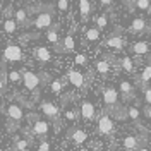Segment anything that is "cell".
<instances>
[{
    "label": "cell",
    "instance_id": "836d02e7",
    "mask_svg": "<svg viewBox=\"0 0 151 151\" xmlns=\"http://www.w3.org/2000/svg\"><path fill=\"white\" fill-rule=\"evenodd\" d=\"M57 9H58V12H67L69 10V0H58Z\"/></svg>",
    "mask_w": 151,
    "mask_h": 151
},
{
    "label": "cell",
    "instance_id": "52a82bcc",
    "mask_svg": "<svg viewBox=\"0 0 151 151\" xmlns=\"http://www.w3.org/2000/svg\"><path fill=\"white\" fill-rule=\"evenodd\" d=\"M5 115H7V119H9V122H14L16 125L24 120V110H22V106L17 103H10L7 108H5Z\"/></svg>",
    "mask_w": 151,
    "mask_h": 151
},
{
    "label": "cell",
    "instance_id": "5bb4252c",
    "mask_svg": "<svg viewBox=\"0 0 151 151\" xmlns=\"http://www.w3.org/2000/svg\"><path fill=\"white\" fill-rule=\"evenodd\" d=\"M119 89H120V94H122V98L125 100V101H129V100L134 98V86H132L127 79H120Z\"/></svg>",
    "mask_w": 151,
    "mask_h": 151
},
{
    "label": "cell",
    "instance_id": "8fae6325",
    "mask_svg": "<svg viewBox=\"0 0 151 151\" xmlns=\"http://www.w3.org/2000/svg\"><path fill=\"white\" fill-rule=\"evenodd\" d=\"M106 47L113 48V50H122L124 47H125V40L122 38V35L120 33H112L110 36L106 38Z\"/></svg>",
    "mask_w": 151,
    "mask_h": 151
},
{
    "label": "cell",
    "instance_id": "e575fe53",
    "mask_svg": "<svg viewBox=\"0 0 151 151\" xmlns=\"http://www.w3.org/2000/svg\"><path fill=\"white\" fill-rule=\"evenodd\" d=\"M76 64H77V65H86V64H88V57L83 55V53H77V55H76Z\"/></svg>",
    "mask_w": 151,
    "mask_h": 151
},
{
    "label": "cell",
    "instance_id": "603a6c76",
    "mask_svg": "<svg viewBox=\"0 0 151 151\" xmlns=\"http://www.w3.org/2000/svg\"><path fill=\"white\" fill-rule=\"evenodd\" d=\"M131 50L136 55H146V53L150 52V45H148L146 41H137V43H134L131 47Z\"/></svg>",
    "mask_w": 151,
    "mask_h": 151
},
{
    "label": "cell",
    "instance_id": "8d00e7d4",
    "mask_svg": "<svg viewBox=\"0 0 151 151\" xmlns=\"http://www.w3.org/2000/svg\"><path fill=\"white\" fill-rule=\"evenodd\" d=\"M38 151H50V142H48L47 139H45V141H40Z\"/></svg>",
    "mask_w": 151,
    "mask_h": 151
},
{
    "label": "cell",
    "instance_id": "1f68e13d",
    "mask_svg": "<svg viewBox=\"0 0 151 151\" xmlns=\"http://www.w3.org/2000/svg\"><path fill=\"white\" fill-rule=\"evenodd\" d=\"M50 89H52V93H53V94H60V93H62V89H64V83H62V81H58V79H55V81H52Z\"/></svg>",
    "mask_w": 151,
    "mask_h": 151
},
{
    "label": "cell",
    "instance_id": "74e56055",
    "mask_svg": "<svg viewBox=\"0 0 151 151\" xmlns=\"http://www.w3.org/2000/svg\"><path fill=\"white\" fill-rule=\"evenodd\" d=\"M98 2H100V5H101V7H105V9H108V7L113 4V0H98Z\"/></svg>",
    "mask_w": 151,
    "mask_h": 151
},
{
    "label": "cell",
    "instance_id": "b9f144b4",
    "mask_svg": "<svg viewBox=\"0 0 151 151\" xmlns=\"http://www.w3.org/2000/svg\"><path fill=\"white\" fill-rule=\"evenodd\" d=\"M10 2H19V0H10Z\"/></svg>",
    "mask_w": 151,
    "mask_h": 151
},
{
    "label": "cell",
    "instance_id": "484cf974",
    "mask_svg": "<svg viewBox=\"0 0 151 151\" xmlns=\"http://www.w3.org/2000/svg\"><path fill=\"white\" fill-rule=\"evenodd\" d=\"M60 45H62V53H65V52H72V50L76 48L74 38L70 36V35H67V36L60 41Z\"/></svg>",
    "mask_w": 151,
    "mask_h": 151
},
{
    "label": "cell",
    "instance_id": "ee69618b",
    "mask_svg": "<svg viewBox=\"0 0 151 151\" xmlns=\"http://www.w3.org/2000/svg\"><path fill=\"white\" fill-rule=\"evenodd\" d=\"M0 142H2V136H0Z\"/></svg>",
    "mask_w": 151,
    "mask_h": 151
},
{
    "label": "cell",
    "instance_id": "ab89813d",
    "mask_svg": "<svg viewBox=\"0 0 151 151\" xmlns=\"http://www.w3.org/2000/svg\"><path fill=\"white\" fill-rule=\"evenodd\" d=\"M4 89H5V83L0 79V94H4Z\"/></svg>",
    "mask_w": 151,
    "mask_h": 151
},
{
    "label": "cell",
    "instance_id": "d590c367",
    "mask_svg": "<svg viewBox=\"0 0 151 151\" xmlns=\"http://www.w3.org/2000/svg\"><path fill=\"white\" fill-rule=\"evenodd\" d=\"M144 103L151 106V86H146V89H144Z\"/></svg>",
    "mask_w": 151,
    "mask_h": 151
},
{
    "label": "cell",
    "instance_id": "ffe728a7",
    "mask_svg": "<svg viewBox=\"0 0 151 151\" xmlns=\"http://www.w3.org/2000/svg\"><path fill=\"white\" fill-rule=\"evenodd\" d=\"M2 29H4V33H7V35H16L19 29V24L14 21V17H7L2 21Z\"/></svg>",
    "mask_w": 151,
    "mask_h": 151
},
{
    "label": "cell",
    "instance_id": "f6af8a7d",
    "mask_svg": "<svg viewBox=\"0 0 151 151\" xmlns=\"http://www.w3.org/2000/svg\"><path fill=\"white\" fill-rule=\"evenodd\" d=\"M124 2H127V0H124Z\"/></svg>",
    "mask_w": 151,
    "mask_h": 151
},
{
    "label": "cell",
    "instance_id": "5b68a950",
    "mask_svg": "<svg viewBox=\"0 0 151 151\" xmlns=\"http://www.w3.org/2000/svg\"><path fill=\"white\" fill-rule=\"evenodd\" d=\"M113 131H115V125H113V120H112V117H110V113H101L98 117L96 132L100 136H110Z\"/></svg>",
    "mask_w": 151,
    "mask_h": 151
},
{
    "label": "cell",
    "instance_id": "7bdbcfd3",
    "mask_svg": "<svg viewBox=\"0 0 151 151\" xmlns=\"http://www.w3.org/2000/svg\"><path fill=\"white\" fill-rule=\"evenodd\" d=\"M0 129H2V120H0Z\"/></svg>",
    "mask_w": 151,
    "mask_h": 151
},
{
    "label": "cell",
    "instance_id": "30bf717a",
    "mask_svg": "<svg viewBox=\"0 0 151 151\" xmlns=\"http://www.w3.org/2000/svg\"><path fill=\"white\" fill-rule=\"evenodd\" d=\"M45 36H47L48 43H52V45L55 47L57 52L62 53V45H60V38H58V24H53V26L45 33Z\"/></svg>",
    "mask_w": 151,
    "mask_h": 151
},
{
    "label": "cell",
    "instance_id": "44dd1931",
    "mask_svg": "<svg viewBox=\"0 0 151 151\" xmlns=\"http://www.w3.org/2000/svg\"><path fill=\"white\" fill-rule=\"evenodd\" d=\"M100 36H101V31L98 28H88L84 31V38H86V41H89V43L100 41Z\"/></svg>",
    "mask_w": 151,
    "mask_h": 151
},
{
    "label": "cell",
    "instance_id": "9c48e42d",
    "mask_svg": "<svg viewBox=\"0 0 151 151\" xmlns=\"http://www.w3.org/2000/svg\"><path fill=\"white\" fill-rule=\"evenodd\" d=\"M81 117H83V120L84 122H91L96 119V108H94L93 101H89V100H84V101H81Z\"/></svg>",
    "mask_w": 151,
    "mask_h": 151
},
{
    "label": "cell",
    "instance_id": "4316f807",
    "mask_svg": "<svg viewBox=\"0 0 151 151\" xmlns=\"http://www.w3.org/2000/svg\"><path fill=\"white\" fill-rule=\"evenodd\" d=\"M119 65H120V69L124 72H132L134 70V60L129 58V57H124V58L119 60Z\"/></svg>",
    "mask_w": 151,
    "mask_h": 151
},
{
    "label": "cell",
    "instance_id": "3957f363",
    "mask_svg": "<svg viewBox=\"0 0 151 151\" xmlns=\"http://www.w3.org/2000/svg\"><path fill=\"white\" fill-rule=\"evenodd\" d=\"M31 131L33 134L40 137L41 141H45L47 139V136L50 134V122L45 120V119H40L36 113L33 115V125H31Z\"/></svg>",
    "mask_w": 151,
    "mask_h": 151
},
{
    "label": "cell",
    "instance_id": "7c38bea8",
    "mask_svg": "<svg viewBox=\"0 0 151 151\" xmlns=\"http://www.w3.org/2000/svg\"><path fill=\"white\" fill-rule=\"evenodd\" d=\"M129 31L132 35H141V33H146L148 31V24H146V19L144 17H134L129 26Z\"/></svg>",
    "mask_w": 151,
    "mask_h": 151
},
{
    "label": "cell",
    "instance_id": "9a60e30c",
    "mask_svg": "<svg viewBox=\"0 0 151 151\" xmlns=\"http://www.w3.org/2000/svg\"><path fill=\"white\" fill-rule=\"evenodd\" d=\"M67 79H69V83L74 88H83L84 86V76H83V72H79L76 69H70L67 72Z\"/></svg>",
    "mask_w": 151,
    "mask_h": 151
},
{
    "label": "cell",
    "instance_id": "4dcf8cb0",
    "mask_svg": "<svg viewBox=\"0 0 151 151\" xmlns=\"http://www.w3.org/2000/svg\"><path fill=\"white\" fill-rule=\"evenodd\" d=\"M134 5H136L139 10L151 12V2H150V0H134Z\"/></svg>",
    "mask_w": 151,
    "mask_h": 151
},
{
    "label": "cell",
    "instance_id": "7a4b0ae2",
    "mask_svg": "<svg viewBox=\"0 0 151 151\" xmlns=\"http://www.w3.org/2000/svg\"><path fill=\"white\" fill-rule=\"evenodd\" d=\"M103 101L108 108L106 113H113L119 108V91L113 86H105L103 88Z\"/></svg>",
    "mask_w": 151,
    "mask_h": 151
},
{
    "label": "cell",
    "instance_id": "d6986e66",
    "mask_svg": "<svg viewBox=\"0 0 151 151\" xmlns=\"http://www.w3.org/2000/svg\"><path fill=\"white\" fill-rule=\"evenodd\" d=\"M35 57H36V60H40L41 64H48V62H52V52H50L47 47H36V50H35Z\"/></svg>",
    "mask_w": 151,
    "mask_h": 151
},
{
    "label": "cell",
    "instance_id": "2e32d148",
    "mask_svg": "<svg viewBox=\"0 0 151 151\" xmlns=\"http://www.w3.org/2000/svg\"><path fill=\"white\" fill-rule=\"evenodd\" d=\"M69 139L74 142V144H83V142H86V139H88V132L84 131V129H79V127H76V129H72V131H69Z\"/></svg>",
    "mask_w": 151,
    "mask_h": 151
},
{
    "label": "cell",
    "instance_id": "ac0fdd59",
    "mask_svg": "<svg viewBox=\"0 0 151 151\" xmlns=\"http://www.w3.org/2000/svg\"><path fill=\"white\" fill-rule=\"evenodd\" d=\"M14 21L19 26H29V12L28 9H16L14 10Z\"/></svg>",
    "mask_w": 151,
    "mask_h": 151
},
{
    "label": "cell",
    "instance_id": "f1b7e54d",
    "mask_svg": "<svg viewBox=\"0 0 151 151\" xmlns=\"http://www.w3.org/2000/svg\"><path fill=\"white\" fill-rule=\"evenodd\" d=\"M94 22H96L94 28H98L100 31H103V29L108 26V16H106V14H100V16L94 17Z\"/></svg>",
    "mask_w": 151,
    "mask_h": 151
},
{
    "label": "cell",
    "instance_id": "d4e9b609",
    "mask_svg": "<svg viewBox=\"0 0 151 151\" xmlns=\"http://www.w3.org/2000/svg\"><path fill=\"white\" fill-rule=\"evenodd\" d=\"M127 117L131 119L132 122L139 124V119H141V110H139V106H137V105H131V106L127 108Z\"/></svg>",
    "mask_w": 151,
    "mask_h": 151
},
{
    "label": "cell",
    "instance_id": "60d3db41",
    "mask_svg": "<svg viewBox=\"0 0 151 151\" xmlns=\"http://www.w3.org/2000/svg\"><path fill=\"white\" fill-rule=\"evenodd\" d=\"M136 151H150V148H146V146H142V148H139V150H136Z\"/></svg>",
    "mask_w": 151,
    "mask_h": 151
},
{
    "label": "cell",
    "instance_id": "ba28073f",
    "mask_svg": "<svg viewBox=\"0 0 151 151\" xmlns=\"http://www.w3.org/2000/svg\"><path fill=\"white\" fill-rule=\"evenodd\" d=\"M53 24V12H38L33 21V26L36 29H50Z\"/></svg>",
    "mask_w": 151,
    "mask_h": 151
},
{
    "label": "cell",
    "instance_id": "4fadbf2b",
    "mask_svg": "<svg viewBox=\"0 0 151 151\" xmlns=\"http://www.w3.org/2000/svg\"><path fill=\"white\" fill-rule=\"evenodd\" d=\"M142 142L144 141L139 136H125L124 137V148L127 151H136L139 148H142Z\"/></svg>",
    "mask_w": 151,
    "mask_h": 151
},
{
    "label": "cell",
    "instance_id": "83f0119b",
    "mask_svg": "<svg viewBox=\"0 0 151 151\" xmlns=\"http://www.w3.org/2000/svg\"><path fill=\"white\" fill-rule=\"evenodd\" d=\"M151 79V58L148 60V65L142 69L141 76H139V83H142V84H146L148 81Z\"/></svg>",
    "mask_w": 151,
    "mask_h": 151
},
{
    "label": "cell",
    "instance_id": "f35d334b",
    "mask_svg": "<svg viewBox=\"0 0 151 151\" xmlns=\"http://www.w3.org/2000/svg\"><path fill=\"white\" fill-rule=\"evenodd\" d=\"M142 112H144V115H146V117H148V119H150V120H151V106H148V105H146Z\"/></svg>",
    "mask_w": 151,
    "mask_h": 151
},
{
    "label": "cell",
    "instance_id": "cb8c5ba5",
    "mask_svg": "<svg viewBox=\"0 0 151 151\" xmlns=\"http://www.w3.org/2000/svg\"><path fill=\"white\" fill-rule=\"evenodd\" d=\"M29 144H31V142H29L28 139L16 137V139H14V144H12V151H28Z\"/></svg>",
    "mask_w": 151,
    "mask_h": 151
},
{
    "label": "cell",
    "instance_id": "6da1fadb",
    "mask_svg": "<svg viewBox=\"0 0 151 151\" xmlns=\"http://www.w3.org/2000/svg\"><path fill=\"white\" fill-rule=\"evenodd\" d=\"M21 74H22V84H24V88L28 91H31V93H36L40 89V86H41V83L47 79V76H40L36 72H31V70H22Z\"/></svg>",
    "mask_w": 151,
    "mask_h": 151
},
{
    "label": "cell",
    "instance_id": "d6a6232c",
    "mask_svg": "<svg viewBox=\"0 0 151 151\" xmlns=\"http://www.w3.org/2000/svg\"><path fill=\"white\" fill-rule=\"evenodd\" d=\"M64 115H65V119H67V120H70V122L77 120V112H76L74 108H67Z\"/></svg>",
    "mask_w": 151,
    "mask_h": 151
},
{
    "label": "cell",
    "instance_id": "7402d4cb",
    "mask_svg": "<svg viewBox=\"0 0 151 151\" xmlns=\"http://www.w3.org/2000/svg\"><path fill=\"white\" fill-rule=\"evenodd\" d=\"M96 70H98V74H101V76H108V74H110V70H112L110 62H108V60H105V58L96 60Z\"/></svg>",
    "mask_w": 151,
    "mask_h": 151
},
{
    "label": "cell",
    "instance_id": "8992f818",
    "mask_svg": "<svg viewBox=\"0 0 151 151\" xmlns=\"http://www.w3.org/2000/svg\"><path fill=\"white\" fill-rule=\"evenodd\" d=\"M40 110L41 113L45 115V119L47 120H53V122H58V119H60V113H58V108H57V105L53 101H50V100H43L41 103H40Z\"/></svg>",
    "mask_w": 151,
    "mask_h": 151
},
{
    "label": "cell",
    "instance_id": "277c9868",
    "mask_svg": "<svg viewBox=\"0 0 151 151\" xmlns=\"http://www.w3.org/2000/svg\"><path fill=\"white\" fill-rule=\"evenodd\" d=\"M2 55H4V60H5V62H10V64L21 62L22 57H24L22 55V48L19 47L17 43H7V45L4 47Z\"/></svg>",
    "mask_w": 151,
    "mask_h": 151
},
{
    "label": "cell",
    "instance_id": "f546056e",
    "mask_svg": "<svg viewBox=\"0 0 151 151\" xmlns=\"http://www.w3.org/2000/svg\"><path fill=\"white\" fill-rule=\"evenodd\" d=\"M21 79H22V74L19 70H10L9 74H7V81H9L10 84H19Z\"/></svg>",
    "mask_w": 151,
    "mask_h": 151
},
{
    "label": "cell",
    "instance_id": "e0dca14e",
    "mask_svg": "<svg viewBox=\"0 0 151 151\" xmlns=\"http://www.w3.org/2000/svg\"><path fill=\"white\" fill-rule=\"evenodd\" d=\"M91 10H93V5H91L89 0H79V16H81V21L83 22H88L89 21Z\"/></svg>",
    "mask_w": 151,
    "mask_h": 151
}]
</instances>
